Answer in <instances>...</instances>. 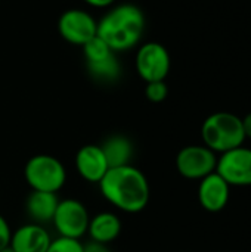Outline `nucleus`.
Masks as SVG:
<instances>
[{
  "instance_id": "6e6552de",
  "label": "nucleus",
  "mask_w": 251,
  "mask_h": 252,
  "mask_svg": "<svg viewBox=\"0 0 251 252\" xmlns=\"http://www.w3.org/2000/svg\"><path fill=\"white\" fill-rule=\"evenodd\" d=\"M216 173L231 186L247 188L251 186V149L238 146L217 158Z\"/></svg>"
},
{
  "instance_id": "dca6fc26",
  "label": "nucleus",
  "mask_w": 251,
  "mask_h": 252,
  "mask_svg": "<svg viewBox=\"0 0 251 252\" xmlns=\"http://www.w3.org/2000/svg\"><path fill=\"white\" fill-rule=\"evenodd\" d=\"M87 68L90 75L99 81H115L121 74V65L114 55L104 61L87 63Z\"/></svg>"
},
{
  "instance_id": "ddd939ff",
  "label": "nucleus",
  "mask_w": 251,
  "mask_h": 252,
  "mask_svg": "<svg viewBox=\"0 0 251 252\" xmlns=\"http://www.w3.org/2000/svg\"><path fill=\"white\" fill-rule=\"evenodd\" d=\"M121 227V220L117 214L104 211L90 217L87 235L93 242L108 245L120 236Z\"/></svg>"
},
{
  "instance_id": "20e7f679",
  "label": "nucleus",
  "mask_w": 251,
  "mask_h": 252,
  "mask_svg": "<svg viewBox=\"0 0 251 252\" xmlns=\"http://www.w3.org/2000/svg\"><path fill=\"white\" fill-rule=\"evenodd\" d=\"M24 177L33 190L58 193L67 182V170L58 158L41 154L27 161Z\"/></svg>"
},
{
  "instance_id": "412c9836",
  "label": "nucleus",
  "mask_w": 251,
  "mask_h": 252,
  "mask_svg": "<svg viewBox=\"0 0 251 252\" xmlns=\"http://www.w3.org/2000/svg\"><path fill=\"white\" fill-rule=\"evenodd\" d=\"M83 252H111V250L108 248V245H104V244H98V242H87L84 245V251Z\"/></svg>"
},
{
  "instance_id": "5701e85b",
  "label": "nucleus",
  "mask_w": 251,
  "mask_h": 252,
  "mask_svg": "<svg viewBox=\"0 0 251 252\" xmlns=\"http://www.w3.org/2000/svg\"><path fill=\"white\" fill-rule=\"evenodd\" d=\"M89 6H93V7H108L111 6L115 0H84Z\"/></svg>"
},
{
  "instance_id": "4be33fe9",
  "label": "nucleus",
  "mask_w": 251,
  "mask_h": 252,
  "mask_svg": "<svg viewBox=\"0 0 251 252\" xmlns=\"http://www.w3.org/2000/svg\"><path fill=\"white\" fill-rule=\"evenodd\" d=\"M241 121H243L246 139H251V112H249L244 118H241Z\"/></svg>"
},
{
  "instance_id": "f03ea898",
  "label": "nucleus",
  "mask_w": 251,
  "mask_h": 252,
  "mask_svg": "<svg viewBox=\"0 0 251 252\" xmlns=\"http://www.w3.org/2000/svg\"><path fill=\"white\" fill-rule=\"evenodd\" d=\"M145 31V15L141 7L123 3L108 10L98 22L96 34L112 52H126L135 47Z\"/></svg>"
},
{
  "instance_id": "1a4fd4ad",
  "label": "nucleus",
  "mask_w": 251,
  "mask_h": 252,
  "mask_svg": "<svg viewBox=\"0 0 251 252\" xmlns=\"http://www.w3.org/2000/svg\"><path fill=\"white\" fill-rule=\"evenodd\" d=\"M58 31L65 41L83 46L96 35L98 22L83 9H68L58 19Z\"/></svg>"
},
{
  "instance_id": "9d476101",
  "label": "nucleus",
  "mask_w": 251,
  "mask_h": 252,
  "mask_svg": "<svg viewBox=\"0 0 251 252\" xmlns=\"http://www.w3.org/2000/svg\"><path fill=\"white\" fill-rule=\"evenodd\" d=\"M198 202L209 213L222 211L231 198V186L215 171L200 180Z\"/></svg>"
},
{
  "instance_id": "9b49d317",
  "label": "nucleus",
  "mask_w": 251,
  "mask_h": 252,
  "mask_svg": "<svg viewBox=\"0 0 251 252\" xmlns=\"http://www.w3.org/2000/svg\"><path fill=\"white\" fill-rule=\"evenodd\" d=\"M75 170L89 183H99L109 170L104 151L98 145H84L75 155Z\"/></svg>"
},
{
  "instance_id": "f3484780",
  "label": "nucleus",
  "mask_w": 251,
  "mask_h": 252,
  "mask_svg": "<svg viewBox=\"0 0 251 252\" xmlns=\"http://www.w3.org/2000/svg\"><path fill=\"white\" fill-rule=\"evenodd\" d=\"M83 52H84V58H86L87 63L99 62V61H104V59L109 58L111 55H114L111 47L98 34L93 38H90L87 43L83 44Z\"/></svg>"
},
{
  "instance_id": "a211bd4d",
  "label": "nucleus",
  "mask_w": 251,
  "mask_h": 252,
  "mask_svg": "<svg viewBox=\"0 0 251 252\" xmlns=\"http://www.w3.org/2000/svg\"><path fill=\"white\" fill-rule=\"evenodd\" d=\"M84 245L80 239H71V238H56L50 242L46 252H83Z\"/></svg>"
},
{
  "instance_id": "0eeeda50",
  "label": "nucleus",
  "mask_w": 251,
  "mask_h": 252,
  "mask_svg": "<svg viewBox=\"0 0 251 252\" xmlns=\"http://www.w3.org/2000/svg\"><path fill=\"white\" fill-rule=\"evenodd\" d=\"M170 53L161 43L148 41L139 47L136 53V71L143 81H164L170 72Z\"/></svg>"
},
{
  "instance_id": "2eb2a0df",
  "label": "nucleus",
  "mask_w": 251,
  "mask_h": 252,
  "mask_svg": "<svg viewBox=\"0 0 251 252\" xmlns=\"http://www.w3.org/2000/svg\"><path fill=\"white\" fill-rule=\"evenodd\" d=\"M101 148L104 151V155L108 161L109 168L130 165V161H132L133 154H135V148H133L132 140L123 134L109 136L101 145Z\"/></svg>"
},
{
  "instance_id": "39448f33",
  "label": "nucleus",
  "mask_w": 251,
  "mask_h": 252,
  "mask_svg": "<svg viewBox=\"0 0 251 252\" xmlns=\"http://www.w3.org/2000/svg\"><path fill=\"white\" fill-rule=\"evenodd\" d=\"M89 221L90 216L87 208L77 199L59 201L52 220L59 236L71 239H81L84 235H87Z\"/></svg>"
},
{
  "instance_id": "4468645a",
  "label": "nucleus",
  "mask_w": 251,
  "mask_h": 252,
  "mask_svg": "<svg viewBox=\"0 0 251 252\" xmlns=\"http://www.w3.org/2000/svg\"><path fill=\"white\" fill-rule=\"evenodd\" d=\"M58 204L59 199L56 193L33 190L25 201V210L33 223L43 224L53 220Z\"/></svg>"
},
{
  "instance_id": "b1692460",
  "label": "nucleus",
  "mask_w": 251,
  "mask_h": 252,
  "mask_svg": "<svg viewBox=\"0 0 251 252\" xmlns=\"http://www.w3.org/2000/svg\"><path fill=\"white\" fill-rule=\"evenodd\" d=\"M0 252H13V251H12V248H10V247H7V248L1 250V251H0Z\"/></svg>"
},
{
  "instance_id": "7ed1b4c3",
  "label": "nucleus",
  "mask_w": 251,
  "mask_h": 252,
  "mask_svg": "<svg viewBox=\"0 0 251 252\" xmlns=\"http://www.w3.org/2000/svg\"><path fill=\"white\" fill-rule=\"evenodd\" d=\"M201 139L204 146L215 154H225L243 146L246 142L243 121L232 112H215L204 120L201 126Z\"/></svg>"
},
{
  "instance_id": "f257e3e1",
  "label": "nucleus",
  "mask_w": 251,
  "mask_h": 252,
  "mask_svg": "<svg viewBox=\"0 0 251 252\" xmlns=\"http://www.w3.org/2000/svg\"><path fill=\"white\" fill-rule=\"evenodd\" d=\"M98 185L102 196L123 213H141L149 202L148 179L132 164L109 168Z\"/></svg>"
},
{
  "instance_id": "423d86ee",
  "label": "nucleus",
  "mask_w": 251,
  "mask_h": 252,
  "mask_svg": "<svg viewBox=\"0 0 251 252\" xmlns=\"http://www.w3.org/2000/svg\"><path fill=\"white\" fill-rule=\"evenodd\" d=\"M217 157L204 145H189L179 151L176 168L179 174L189 180H201L216 171Z\"/></svg>"
},
{
  "instance_id": "aec40b11",
  "label": "nucleus",
  "mask_w": 251,
  "mask_h": 252,
  "mask_svg": "<svg viewBox=\"0 0 251 252\" xmlns=\"http://www.w3.org/2000/svg\"><path fill=\"white\" fill-rule=\"evenodd\" d=\"M10 238H12V229L6 221V219L0 216V251L9 247Z\"/></svg>"
},
{
  "instance_id": "6ab92c4d",
  "label": "nucleus",
  "mask_w": 251,
  "mask_h": 252,
  "mask_svg": "<svg viewBox=\"0 0 251 252\" xmlns=\"http://www.w3.org/2000/svg\"><path fill=\"white\" fill-rule=\"evenodd\" d=\"M169 94V87L166 84V81H152V83H146L145 87V96L149 102L152 103H160L163 100H166Z\"/></svg>"
},
{
  "instance_id": "f8f14e48",
  "label": "nucleus",
  "mask_w": 251,
  "mask_h": 252,
  "mask_svg": "<svg viewBox=\"0 0 251 252\" xmlns=\"http://www.w3.org/2000/svg\"><path fill=\"white\" fill-rule=\"evenodd\" d=\"M50 242V235L41 224L28 223L12 232L9 247L13 252H46Z\"/></svg>"
}]
</instances>
